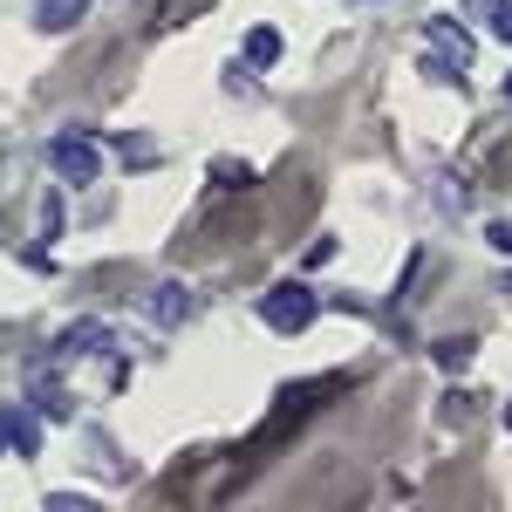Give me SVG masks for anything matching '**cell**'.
Masks as SVG:
<instances>
[{
	"label": "cell",
	"instance_id": "6da1fadb",
	"mask_svg": "<svg viewBox=\"0 0 512 512\" xmlns=\"http://www.w3.org/2000/svg\"><path fill=\"white\" fill-rule=\"evenodd\" d=\"M321 315V294L308 280H274L267 294H260V321L274 328V335H301V328H315Z\"/></svg>",
	"mask_w": 512,
	"mask_h": 512
},
{
	"label": "cell",
	"instance_id": "7a4b0ae2",
	"mask_svg": "<svg viewBox=\"0 0 512 512\" xmlns=\"http://www.w3.org/2000/svg\"><path fill=\"white\" fill-rule=\"evenodd\" d=\"M48 164H55V178H62V185H96V171H103V151H96L82 130H62V137L48 144Z\"/></svg>",
	"mask_w": 512,
	"mask_h": 512
},
{
	"label": "cell",
	"instance_id": "3957f363",
	"mask_svg": "<svg viewBox=\"0 0 512 512\" xmlns=\"http://www.w3.org/2000/svg\"><path fill=\"white\" fill-rule=\"evenodd\" d=\"M144 315L158 321V328H185V321L198 315V294L185 287V280H158V287L144 294Z\"/></svg>",
	"mask_w": 512,
	"mask_h": 512
},
{
	"label": "cell",
	"instance_id": "277c9868",
	"mask_svg": "<svg viewBox=\"0 0 512 512\" xmlns=\"http://www.w3.org/2000/svg\"><path fill=\"white\" fill-rule=\"evenodd\" d=\"M424 41H431L437 55H451L458 69H472V55H478V41L465 21H451V14H437V21H424Z\"/></svg>",
	"mask_w": 512,
	"mask_h": 512
},
{
	"label": "cell",
	"instance_id": "5b68a950",
	"mask_svg": "<svg viewBox=\"0 0 512 512\" xmlns=\"http://www.w3.org/2000/svg\"><path fill=\"white\" fill-rule=\"evenodd\" d=\"M41 424H48V417H41L35 403H7V444H14L21 458H41Z\"/></svg>",
	"mask_w": 512,
	"mask_h": 512
},
{
	"label": "cell",
	"instance_id": "8992f818",
	"mask_svg": "<svg viewBox=\"0 0 512 512\" xmlns=\"http://www.w3.org/2000/svg\"><path fill=\"white\" fill-rule=\"evenodd\" d=\"M55 349L62 355H103L110 349V328H103V321H69V328L55 335Z\"/></svg>",
	"mask_w": 512,
	"mask_h": 512
},
{
	"label": "cell",
	"instance_id": "52a82bcc",
	"mask_svg": "<svg viewBox=\"0 0 512 512\" xmlns=\"http://www.w3.org/2000/svg\"><path fill=\"white\" fill-rule=\"evenodd\" d=\"M82 14H89V0H35V28L41 35H69Z\"/></svg>",
	"mask_w": 512,
	"mask_h": 512
},
{
	"label": "cell",
	"instance_id": "ba28073f",
	"mask_svg": "<svg viewBox=\"0 0 512 512\" xmlns=\"http://www.w3.org/2000/svg\"><path fill=\"white\" fill-rule=\"evenodd\" d=\"M35 410L48 417V424H62V417H76V403H69V390L48 376V369H35Z\"/></svg>",
	"mask_w": 512,
	"mask_h": 512
},
{
	"label": "cell",
	"instance_id": "9c48e42d",
	"mask_svg": "<svg viewBox=\"0 0 512 512\" xmlns=\"http://www.w3.org/2000/svg\"><path fill=\"white\" fill-rule=\"evenodd\" d=\"M246 62H253V69H274L280 62V35L274 28H253V35H246Z\"/></svg>",
	"mask_w": 512,
	"mask_h": 512
},
{
	"label": "cell",
	"instance_id": "30bf717a",
	"mask_svg": "<svg viewBox=\"0 0 512 512\" xmlns=\"http://www.w3.org/2000/svg\"><path fill=\"white\" fill-rule=\"evenodd\" d=\"M472 349H478L472 335H444L431 355H437V369H465V362H472Z\"/></svg>",
	"mask_w": 512,
	"mask_h": 512
},
{
	"label": "cell",
	"instance_id": "8fae6325",
	"mask_svg": "<svg viewBox=\"0 0 512 512\" xmlns=\"http://www.w3.org/2000/svg\"><path fill=\"white\" fill-rule=\"evenodd\" d=\"M417 76H431V82H458L465 69H458L451 55H437V48H424V62H417Z\"/></svg>",
	"mask_w": 512,
	"mask_h": 512
},
{
	"label": "cell",
	"instance_id": "7c38bea8",
	"mask_svg": "<svg viewBox=\"0 0 512 512\" xmlns=\"http://www.w3.org/2000/svg\"><path fill=\"white\" fill-rule=\"evenodd\" d=\"M437 417H444L451 431H465V424H472V396H465V390H451V396H444V410H437Z\"/></svg>",
	"mask_w": 512,
	"mask_h": 512
},
{
	"label": "cell",
	"instance_id": "4fadbf2b",
	"mask_svg": "<svg viewBox=\"0 0 512 512\" xmlns=\"http://www.w3.org/2000/svg\"><path fill=\"white\" fill-rule=\"evenodd\" d=\"M485 28H492V35H499V41L512 48V0H492V14H485Z\"/></svg>",
	"mask_w": 512,
	"mask_h": 512
},
{
	"label": "cell",
	"instance_id": "5bb4252c",
	"mask_svg": "<svg viewBox=\"0 0 512 512\" xmlns=\"http://www.w3.org/2000/svg\"><path fill=\"white\" fill-rule=\"evenodd\" d=\"M485 246H492V253H506V260H512V219H492V226H485Z\"/></svg>",
	"mask_w": 512,
	"mask_h": 512
},
{
	"label": "cell",
	"instance_id": "9a60e30c",
	"mask_svg": "<svg viewBox=\"0 0 512 512\" xmlns=\"http://www.w3.org/2000/svg\"><path fill=\"white\" fill-rule=\"evenodd\" d=\"M117 151H123V158H130V164H151V158H158V151H151L144 137H117Z\"/></svg>",
	"mask_w": 512,
	"mask_h": 512
},
{
	"label": "cell",
	"instance_id": "2e32d148",
	"mask_svg": "<svg viewBox=\"0 0 512 512\" xmlns=\"http://www.w3.org/2000/svg\"><path fill=\"white\" fill-rule=\"evenodd\" d=\"M55 233H62V205L48 198V205H41V239H55Z\"/></svg>",
	"mask_w": 512,
	"mask_h": 512
},
{
	"label": "cell",
	"instance_id": "e0dca14e",
	"mask_svg": "<svg viewBox=\"0 0 512 512\" xmlns=\"http://www.w3.org/2000/svg\"><path fill=\"white\" fill-rule=\"evenodd\" d=\"M219 185H253V164H219Z\"/></svg>",
	"mask_w": 512,
	"mask_h": 512
},
{
	"label": "cell",
	"instance_id": "ac0fdd59",
	"mask_svg": "<svg viewBox=\"0 0 512 512\" xmlns=\"http://www.w3.org/2000/svg\"><path fill=\"white\" fill-rule=\"evenodd\" d=\"M328 260H335V239L321 233V239H315V246H308V267H328Z\"/></svg>",
	"mask_w": 512,
	"mask_h": 512
},
{
	"label": "cell",
	"instance_id": "d6986e66",
	"mask_svg": "<svg viewBox=\"0 0 512 512\" xmlns=\"http://www.w3.org/2000/svg\"><path fill=\"white\" fill-rule=\"evenodd\" d=\"M465 14H478V21H485V14H492V0H465Z\"/></svg>",
	"mask_w": 512,
	"mask_h": 512
},
{
	"label": "cell",
	"instance_id": "ffe728a7",
	"mask_svg": "<svg viewBox=\"0 0 512 512\" xmlns=\"http://www.w3.org/2000/svg\"><path fill=\"white\" fill-rule=\"evenodd\" d=\"M0 458H7V403H0Z\"/></svg>",
	"mask_w": 512,
	"mask_h": 512
},
{
	"label": "cell",
	"instance_id": "44dd1931",
	"mask_svg": "<svg viewBox=\"0 0 512 512\" xmlns=\"http://www.w3.org/2000/svg\"><path fill=\"white\" fill-rule=\"evenodd\" d=\"M506 431H512V403H506Z\"/></svg>",
	"mask_w": 512,
	"mask_h": 512
},
{
	"label": "cell",
	"instance_id": "7402d4cb",
	"mask_svg": "<svg viewBox=\"0 0 512 512\" xmlns=\"http://www.w3.org/2000/svg\"><path fill=\"white\" fill-rule=\"evenodd\" d=\"M506 103H512V76H506Z\"/></svg>",
	"mask_w": 512,
	"mask_h": 512
}]
</instances>
